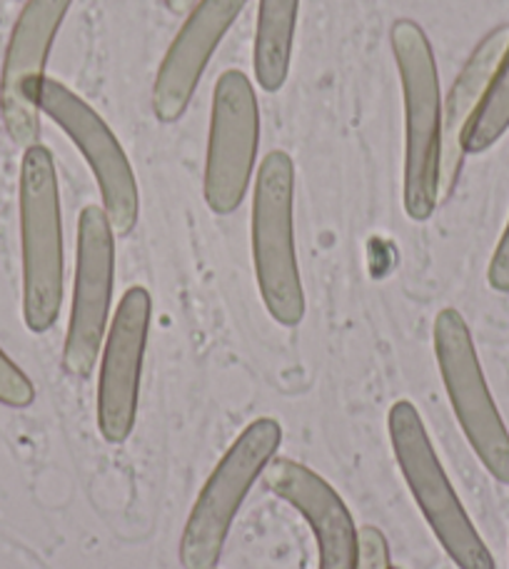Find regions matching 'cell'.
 Here are the masks:
<instances>
[{
  "label": "cell",
  "instance_id": "9c48e42d",
  "mask_svg": "<svg viewBox=\"0 0 509 569\" xmlns=\"http://www.w3.org/2000/svg\"><path fill=\"white\" fill-rule=\"evenodd\" d=\"M103 208L88 206L78 222V260L63 365L70 375L88 378L93 370L113 298L116 240Z\"/></svg>",
  "mask_w": 509,
  "mask_h": 569
},
{
  "label": "cell",
  "instance_id": "5b68a950",
  "mask_svg": "<svg viewBox=\"0 0 509 569\" xmlns=\"http://www.w3.org/2000/svg\"><path fill=\"white\" fill-rule=\"evenodd\" d=\"M282 440V427L270 418L250 422L202 487L180 540L186 569H212L252 482L270 465Z\"/></svg>",
  "mask_w": 509,
  "mask_h": 569
},
{
  "label": "cell",
  "instance_id": "ba28073f",
  "mask_svg": "<svg viewBox=\"0 0 509 569\" xmlns=\"http://www.w3.org/2000/svg\"><path fill=\"white\" fill-rule=\"evenodd\" d=\"M260 138V110L250 78L226 70L212 98L206 162V202L218 216H230L246 198Z\"/></svg>",
  "mask_w": 509,
  "mask_h": 569
},
{
  "label": "cell",
  "instance_id": "e0dca14e",
  "mask_svg": "<svg viewBox=\"0 0 509 569\" xmlns=\"http://www.w3.org/2000/svg\"><path fill=\"white\" fill-rule=\"evenodd\" d=\"M36 400V388L28 380V375L0 350V405L8 408H28Z\"/></svg>",
  "mask_w": 509,
  "mask_h": 569
},
{
  "label": "cell",
  "instance_id": "ffe728a7",
  "mask_svg": "<svg viewBox=\"0 0 509 569\" xmlns=\"http://www.w3.org/2000/svg\"><path fill=\"white\" fill-rule=\"evenodd\" d=\"M166 6L170 13L182 16V13H190V10L196 8V0H166Z\"/></svg>",
  "mask_w": 509,
  "mask_h": 569
},
{
  "label": "cell",
  "instance_id": "5bb4252c",
  "mask_svg": "<svg viewBox=\"0 0 509 569\" xmlns=\"http://www.w3.org/2000/svg\"><path fill=\"white\" fill-rule=\"evenodd\" d=\"M509 46V26L495 28L482 38L475 53L467 58L465 68L457 76L450 96L442 103V156H440V200L450 198L455 182L460 178L465 148L462 138L470 126L472 116L480 108L482 98L490 88L495 70L500 66L505 50Z\"/></svg>",
  "mask_w": 509,
  "mask_h": 569
},
{
  "label": "cell",
  "instance_id": "7a4b0ae2",
  "mask_svg": "<svg viewBox=\"0 0 509 569\" xmlns=\"http://www.w3.org/2000/svg\"><path fill=\"white\" fill-rule=\"evenodd\" d=\"M20 242L23 320L30 332H48L63 302V226L56 162L38 142L26 148L20 162Z\"/></svg>",
  "mask_w": 509,
  "mask_h": 569
},
{
  "label": "cell",
  "instance_id": "30bf717a",
  "mask_svg": "<svg viewBox=\"0 0 509 569\" xmlns=\"http://www.w3.org/2000/svg\"><path fill=\"white\" fill-rule=\"evenodd\" d=\"M73 0H28L10 36L0 80V113L16 146L30 148L40 136V108L36 103L43 83L50 46Z\"/></svg>",
  "mask_w": 509,
  "mask_h": 569
},
{
  "label": "cell",
  "instance_id": "9a60e30c",
  "mask_svg": "<svg viewBox=\"0 0 509 569\" xmlns=\"http://www.w3.org/2000/svg\"><path fill=\"white\" fill-rule=\"evenodd\" d=\"M298 10L300 0H260L252 66L260 88L268 93L280 90L288 80Z\"/></svg>",
  "mask_w": 509,
  "mask_h": 569
},
{
  "label": "cell",
  "instance_id": "8fae6325",
  "mask_svg": "<svg viewBox=\"0 0 509 569\" xmlns=\"http://www.w3.org/2000/svg\"><path fill=\"white\" fill-rule=\"evenodd\" d=\"M150 295L130 288L110 325L98 382V427L108 442H126L138 415L140 372L150 328Z\"/></svg>",
  "mask_w": 509,
  "mask_h": 569
},
{
  "label": "cell",
  "instance_id": "3957f363",
  "mask_svg": "<svg viewBox=\"0 0 509 569\" xmlns=\"http://www.w3.org/2000/svg\"><path fill=\"white\" fill-rule=\"evenodd\" d=\"M252 260L265 308L280 325H298L305 292L295 256V162L282 150L262 160L255 180Z\"/></svg>",
  "mask_w": 509,
  "mask_h": 569
},
{
  "label": "cell",
  "instance_id": "52a82bcc",
  "mask_svg": "<svg viewBox=\"0 0 509 569\" xmlns=\"http://www.w3.org/2000/svg\"><path fill=\"white\" fill-rule=\"evenodd\" d=\"M36 103L80 148L98 180L103 210L116 236H128L138 222V182L113 130L93 108L58 80L43 78Z\"/></svg>",
  "mask_w": 509,
  "mask_h": 569
},
{
  "label": "cell",
  "instance_id": "d6986e66",
  "mask_svg": "<svg viewBox=\"0 0 509 569\" xmlns=\"http://www.w3.org/2000/svg\"><path fill=\"white\" fill-rule=\"evenodd\" d=\"M487 278H490V284L497 292H509V222H507L500 242H497V250L492 256Z\"/></svg>",
  "mask_w": 509,
  "mask_h": 569
},
{
  "label": "cell",
  "instance_id": "6da1fadb",
  "mask_svg": "<svg viewBox=\"0 0 509 569\" xmlns=\"http://www.w3.org/2000/svg\"><path fill=\"white\" fill-rule=\"evenodd\" d=\"M392 53L405 96V210L422 222L440 202V76L430 40L412 20L392 26Z\"/></svg>",
  "mask_w": 509,
  "mask_h": 569
},
{
  "label": "cell",
  "instance_id": "4fadbf2b",
  "mask_svg": "<svg viewBox=\"0 0 509 569\" xmlns=\"http://www.w3.org/2000/svg\"><path fill=\"white\" fill-rule=\"evenodd\" d=\"M265 482L312 527L320 547V569H358L360 532L340 495L320 475L300 462L270 460Z\"/></svg>",
  "mask_w": 509,
  "mask_h": 569
},
{
  "label": "cell",
  "instance_id": "7c38bea8",
  "mask_svg": "<svg viewBox=\"0 0 509 569\" xmlns=\"http://www.w3.org/2000/svg\"><path fill=\"white\" fill-rule=\"evenodd\" d=\"M246 3L248 0H198L190 10L152 86V110L160 123H176L186 113L212 50L220 46Z\"/></svg>",
  "mask_w": 509,
  "mask_h": 569
},
{
  "label": "cell",
  "instance_id": "8992f818",
  "mask_svg": "<svg viewBox=\"0 0 509 569\" xmlns=\"http://www.w3.org/2000/svg\"><path fill=\"white\" fill-rule=\"evenodd\" d=\"M435 355L457 420L497 482L509 485V432L487 388L470 328L455 308L435 320Z\"/></svg>",
  "mask_w": 509,
  "mask_h": 569
},
{
  "label": "cell",
  "instance_id": "2e32d148",
  "mask_svg": "<svg viewBox=\"0 0 509 569\" xmlns=\"http://www.w3.org/2000/svg\"><path fill=\"white\" fill-rule=\"evenodd\" d=\"M509 130V46L495 70V78L482 98L480 108L472 116L470 126L465 130L462 148L467 152L490 150Z\"/></svg>",
  "mask_w": 509,
  "mask_h": 569
},
{
  "label": "cell",
  "instance_id": "277c9868",
  "mask_svg": "<svg viewBox=\"0 0 509 569\" xmlns=\"http://www.w3.org/2000/svg\"><path fill=\"white\" fill-rule=\"evenodd\" d=\"M387 425H390L397 465H400L427 525L432 527L450 560L460 569H497L492 552L477 535L460 497L447 480L440 457L435 455V447L415 405L407 400L395 402Z\"/></svg>",
  "mask_w": 509,
  "mask_h": 569
},
{
  "label": "cell",
  "instance_id": "44dd1931",
  "mask_svg": "<svg viewBox=\"0 0 509 569\" xmlns=\"http://www.w3.org/2000/svg\"><path fill=\"white\" fill-rule=\"evenodd\" d=\"M390 569H402V567H390Z\"/></svg>",
  "mask_w": 509,
  "mask_h": 569
},
{
  "label": "cell",
  "instance_id": "ac0fdd59",
  "mask_svg": "<svg viewBox=\"0 0 509 569\" xmlns=\"http://www.w3.org/2000/svg\"><path fill=\"white\" fill-rule=\"evenodd\" d=\"M358 569H390V547L378 527L360 530V562Z\"/></svg>",
  "mask_w": 509,
  "mask_h": 569
}]
</instances>
